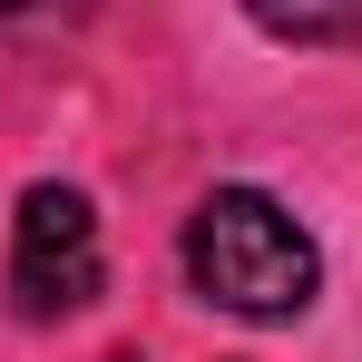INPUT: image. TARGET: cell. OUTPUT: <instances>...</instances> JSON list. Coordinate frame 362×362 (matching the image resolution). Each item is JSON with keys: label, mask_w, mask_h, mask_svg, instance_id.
I'll use <instances>...</instances> for the list:
<instances>
[{"label": "cell", "mask_w": 362, "mask_h": 362, "mask_svg": "<svg viewBox=\"0 0 362 362\" xmlns=\"http://www.w3.org/2000/svg\"><path fill=\"white\" fill-rule=\"evenodd\" d=\"M186 284L235 323H294L323 294V245L264 186H216L186 216Z\"/></svg>", "instance_id": "6da1fadb"}, {"label": "cell", "mask_w": 362, "mask_h": 362, "mask_svg": "<svg viewBox=\"0 0 362 362\" xmlns=\"http://www.w3.org/2000/svg\"><path fill=\"white\" fill-rule=\"evenodd\" d=\"M98 274H108L98 206H88L78 186L40 177L20 196V216H10V313H20V323H69V313L98 303Z\"/></svg>", "instance_id": "7a4b0ae2"}, {"label": "cell", "mask_w": 362, "mask_h": 362, "mask_svg": "<svg viewBox=\"0 0 362 362\" xmlns=\"http://www.w3.org/2000/svg\"><path fill=\"white\" fill-rule=\"evenodd\" d=\"M264 40H362V0H245Z\"/></svg>", "instance_id": "3957f363"}, {"label": "cell", "mask_w": 362, "mask_h": 362, "mask_svg": "<svg viewBox=\"0 0 362 362\" xmlns=\"http://www.w3.org/2000/svg\"><path fill=\"white\" fill-rule=\"evenodd\" d=\"M78 10H88V0H0V40H40V30H59Z\"/></svg>", "instance_id": "277c9868"}]
</instances>
